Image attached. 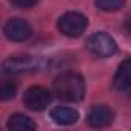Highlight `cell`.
I'll return each mask as SVG.
<instances>
[{"label":"cell","instance_id":"8fae6325","mask_svg":"<svg viewBox=\"0 0 131 131\" xmlns=\"http://www.w3.org/2000/svg\"><path fill=\"white\" fill-rule=\"evenodd\" d=\"M97 9L103 13H116L123 8L125 0H94Z\"/></svg>","mask_w":131,"mask_h":131},{"label":"cell","instance_id":"52a82bcc","mask_svg":"<svg viewBox=\"0 0 131 131\" xmlns=\"http://www.w3.org/2000/svg\"><path fill=\"white\" fill-rule=\"evenodd\" d=\"M86 120H88V125L93 128H105L113 123L114 113L106 105H94L91 106Z\"/></svg>","mask_w":131,"mask_h":131},{"label":"cell","instance_id":"6da1fadb","mask_svg":"<svg viewBox=\"0 0 131 131\" xmlns=\"http://www.w3.org/2000/svg\"><path fill=\"white\" fill-rule=\"evenodd\" d=\"M52 94L65 102H80L85 96L83 77L77 73H63L52 83Z\"/></svg>","mask_w":131,"mask_h":131},{"label":"cell","instance_id":"5bb4252c","mask_svg":"<svg viewBox=\"0 0 131 131\" xmlns=\"http://www.w3.org/2000/svg\"><path fill=\"white\" fill-rule=\"evenodd\" d=\"M125 26H126V31L131 34V16L128 17V20H126V25H125Z\"/></svg>","mask_w":131,"mask_h":131},{"label":"cell","instance_id":"9c48e42d","mask_svg":"<svg viewBox=\"0 0 131 131\" xmlns=\"http://www.w3.org/2000/svg\"><path fill=\"white\" fill-rule=\"evenodd\" d=\"M51 119L57 123V125H63L68 126L77 122L79 119V113L74 108L70 106H56L51 110Z\"/></svg>","mask_w":131,"mask_h":131},{"label":"cell","instance_id":"7c38bea8","mask_svg":"<svg viewBox=\"0 0 131 131\" xmlns=\"http://www.w3.org/2000/svg\"><path fill=\"white\" fill-rule=\"evenodd\" d=\"M17 93V83L11 79H6L0 85V99L2 100H9L16 96Z\"/></svg>","mask_w":131,"mask_h":131},{"label":"cell","instance_id":"3957f363","mask_svg":"<svg viewBox=\"0 0 131 131\" xmlns=\"http://www.w3.org/2000/svg\"><path fill=\"white\" fill-rule=\"evenodd\" d=\"M86 48L96 57L106 59V57H111L117 51V43L110 34H106L103 31H99V32H94L86 40Z\"/></svg>","mask_w":131,"mask_h":131},{"label":"cell","instance_id":"4fadbf2b","mask_svg":"<svg viewBox=\"0 0 131 131\" xmlns=\"http://www.w3.org/2000/svg\"><path fill=\"white\" fill-rule=\"evenodd\" d=\"M39 0H11V3L16 6V8H20V9H28V8H32Z\"/></svg>","mask_w":131,"mask_h":131},{"label":"cell","instance_id":"5b68a950","mask_svg":"<svg viewBox=\"0 0 131 131\" xmlns=\"http://www.w3.org/2000/svg\"><path fill=\"white\" fill-rule=\"evenodd\" d=\"M37 67H39V60L32 56H25V54L11 56L2 65L3 74H6V76H14V74H19V73L31 71Z\"/></svg>","mask_w":131,"mask_h":131},{"label":"cell","instance_id":"ba28073f","mask_svg":"<svg viewBox=\"0 0 131 131\" xmlns=\"http://www.w3.org/2000/svg\"><path fill=\"white\" fill-rule=\"evenodd\" d=\"M114 88L119 91H126L131 88V57L120 62L114 74Z\"/></svg>","mask_w":131,"mask_h":131},{"label":"cell","instance_id":"8992f818","mask_svg":"<svg viewBox=\"0 0 131 131\" xmlns=\"http://www.w3.org/2000/svg\"><path fill=\"white\" fill-rule=\"evenodd\" d=\"M3 32H5L6 39L11 40V42H25L31 37L32 28L26 20L16 17V19H9L5 23Z\"/></svg>","mask_w":131,"mask_h":131},{"label":"cell","instance_id":"30bf717a","mask_svg":"<svg viewBox=\"0 0 131 131\" xmlns=\"http://www.w3.org/2000/svg\"><path fill=\"white\" fill-rule=\"evenodd\" d=\"M6 128L11 131H29V129H36V123L32 122L31 117L20 114V113H16L8 119Z\"/></svg>","mask_w":131,"mask_h":131},{"label":"cell","instance_id":"7a4b0ae2","mask_svg":"<svg viewBox=\"0 0 131 131\" xmlns=\"http://www.w3.org/2000/svg\"><path fill=\"white\" fill-rule=\"evenodd\" d=\"M57 28L67 37H80L88 28V19L82 13L68 11L59 17Z\"/></svg>","mask_w":131,"mask_h":131},{"label":"cell","instance_id":"277c9868","mask_svg":"<svg viewBox=\"0 0 131 131\" xmlns=\"http://www.w3.org/2000/svg\"><path fill=\"white\" fill-rule=\"evenodd\" d=\"M51 102V93L40 85L29 86L23 94V105L31 111H43Z\"/></svg>","mask_w":131,"mask_h":131}]
</instances>
